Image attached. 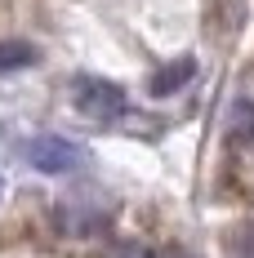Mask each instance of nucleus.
Returning <instances> with one entry per match:
<instances>
[{"label": "nucleus", "mask_w": 254, "mask_h": 258, "mask_svg": "<svg viewBox=\"0 0 254 258\" xmlns=\"http://www.w3.org/2000/svg\"><path fill=\"white\" fill-rule=\"evenodd\" d=\"M18 152H23V160L36 174H72V169L85 165V152L72 138H63V134H36V138H27Z\"/></svg>", "instance_id": "obj_1"}, {"label": "nucleus", "mask_w": 254, "mask_h": 258, "mask_svg": "<svg viewBox=\"0 0 254 258\" xmlns=\"http://www.w3.org/2000/svg\"><path fill=\"white\" fill-rule=\"evenodd\" d=\"M36 62V49L23 45V40H0V72H18V67H31Z\"/></svg>", "instance_id": "obj_5"}, {"label": "nucleus", "mask_w": 254, "mask_h": 258, "mask_svg": "<svg viewBox=\"0 0 254 258\" xmlns=\"http://www.w3.org/2000/svg\"><path fill=\"white\" fill-rule=\"evenodd\" d=\"M228 138H236V143H250L254 138V103L250 98H236L228 107Z\"/></svg>", "instance_id": "obj_4"}, {"label": "nucleus", "mask_w": 254, "mask_h": 258, "mask_svg": "<svg viewBox=\"0 0 254 258\" xmlns=\"http://www.w3.org/2000/svg\"><path fill=\"white\" fill-rule=\"evenodd\" d=\"M0 196H5V182H0Z\"/></svg>", "instance_id": "obj_9"}, {"label": "nucleus", "mask_w": 254, "mask_h": 258, "mask_svg": "<svg viewBox=\"0 0 254 258\" xmlns=\"http://www.w3.org/2000/svg\"><path fill=\"white\" fill-rule=\"evenodd\" d=\"M236 254H241V258H254V223L241 232V245H236Z\"/></svg>", "instance_id": "obj_7"}, {"label": "nucleus", "mask_w": 254, "mask_h": 258, "mask_svg": "<svg viewBox=\"0 0 254 258\" xmlns=\"http://www.w3.org/2000/svg\"><path fill=\"white\" fill-rule=\"evenodd\" d=\"M76 111L89 116V120H121L129 111V98L121 85H112L103 76H85L76 80Z\"/></svg>", "instance_id": "obj_2"}, {"label": "nucleus", "mask_w": 254, "mask_h": 258, "mask_svg": "<svg viewBox=\"0 0 254 258\" xmlns=\"http://www.w3.org/2000/svg\"><path fill=\"white\" fill-rule=\"evenodd\" d=\"M192 76H196V58H174L170 67H161V72L152 76V94H156V98H165V94H178V89H183Z\"/></svg>", "instance_id": "obj_3"}, {"label": "nucleus", "mask_w": 254, "mask_h": 258, "mask_svg": "<svg viewBox=\"0 0 254 258\" xmlns=\"http://www.w3.org/2000/svg\"><path fill=\"white\" fill-rule=\"evenodd\" d=\"M161 258H192V254H187V249H165Z\"/></svg>", "instance_id": "obj_8"}, {"label": "nucleus", "mask_w": 254, "mask_h": 258, "mask_svg": "<svg viewBox=\"0 0 254 258\" xmlns=\"http://www.w3.org/2000/svg\"><path fill=\"white\" fill-rule=\"evenodd\" d=\"M98 258H147L143 245H134V240H116V245H107Z\"/></svg>", "instance_id": "obj_6"}]
</instances>
